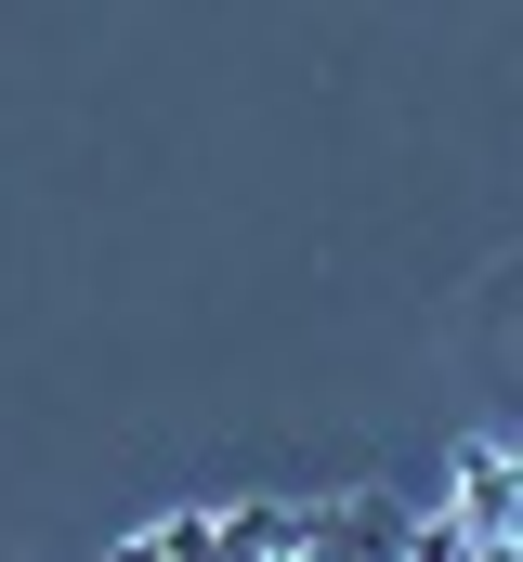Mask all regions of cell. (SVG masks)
Here are the masks:
<instances>
[{
  "label": "cell",
  "mask_w": 523,
  "mask_h": 562,
  "mask_svg": "<svg viewBox=\"0 0 523 562\" xmlns=\"http://www.w3.org/2000/svg\"><path fill=\"white\" fill-rule=\"evenodd\" d=\"M405 550H471V562H511V550H523V471H511V445H471V458H458V510L405 524Z\"/></svg>",
  "instance_id": "obj_1"
},
{
  "label": "cell",
  "mask_w": 523,
  "mask_h": 562,
  "mask_svg": "<svg viewBox=\"0 0 523 562\" xmlns=\"http://www.w3.org/2000/svg\"><path fill=\"white\" fill-rule=\"evenodd\" d=\"M380 562V550H405V510H301V562Z\"/></svg>",
  "instance_id": "obj_3"
},
{
  "label": "cell",
  "mask_w": 523,
  "mask_h": 562,
  "mask_svg": "<svg viewBox=\"0 0 523 562\" xmlns=\"http://www.w3.org/2000/svg\"><path fill=\"white\" fill-rule=\"evenodd\" d=\"M197 562H301V510H197Z\"/></svg>",
  "instance_id": "obj_2"
}]
</instances>
